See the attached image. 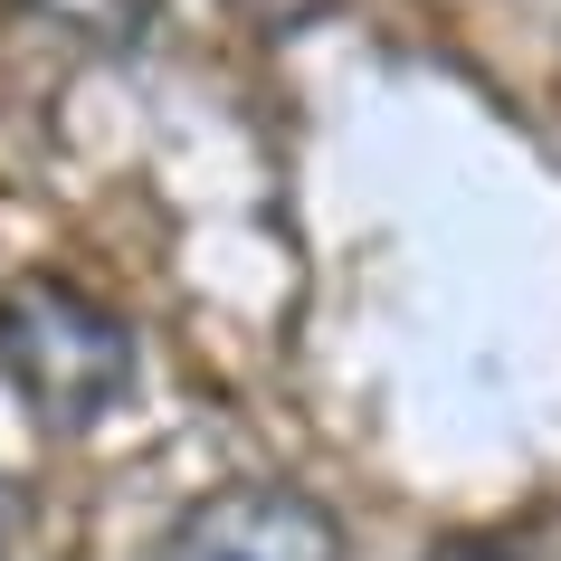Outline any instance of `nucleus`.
I'll use <instances>...</instances> for the list:
<instances>
[{"label": "nucleus", "instance_id": "1", "mask_svg": "<svg viewBox=\"0 0 561 561\" xmlns=\"http://www.w3.org/2000/svg\"><path fill=\"white\" fill-rule=\"evenodd\" d=\"M0 371L38 428H95L134 390V324L67 276H10L0 286Z\"/></svg>", "mask_w": 561, "mask_h": 561}, {"label": "nucleus", "instance_id": "2", "mask_svg": "<svg viewBox=\"0 0 561 561\" xmlns=\"http://www.w3.org/2000/svg\"><path fill=\"white\" fill-rule=\"evenodd\" d=\"M162 561H343V524L305 485L248 476V485H209L201 504H181Z\"/></svg>", "mask_w": 561, "mask_h": 561}, {"label": "nucleus", "instance_id": "3", "mask_svg": "<svg viewBox=\"0 0 561 561\" xmlns=\"http://www.w3.org/2000/svg\"><path fill=\"white\" fill-rule=\"evenodd\" d=\"M20 10H38L48 30L87 38V48H134V38L162 20V0H20Z\"/></svg>", "mask_w": 561, "mask_h": 561}, {"label": "nucleus", "instance_id": "4", "mask_svg": "<svg viewBox=\"0 0 561 561\" xmlns=\"http://www.w3.org/2000/svg\"><path fill=\"white\" fill-rule=\"evenodd\" d=\"M428 561H504V552H495V542H438Z\"/></svg>", "mask_w": 561, "mask_h": 561}]
</instances>
